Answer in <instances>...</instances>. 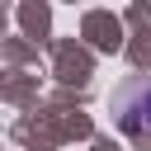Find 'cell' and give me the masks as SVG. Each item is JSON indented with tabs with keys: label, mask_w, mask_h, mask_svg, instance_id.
Listing matches in <instances>:
<instances>
[{
	"label": "cell",
	"mask_w": 151,
	"mask_h": 151,
	"mask_svg": "<svg viewBox=\"0 0 151 151\" xmlns=\"http://www.w3.org/2000/svg\"><path fill=\"white\" fill-rule=\"evenodd\" d=\"M113 113H118V127L123 132H146L151 127V80L123 85L118 99H113Z\"/></svg>",
	"instance_id": "1"
}]
</instances>
